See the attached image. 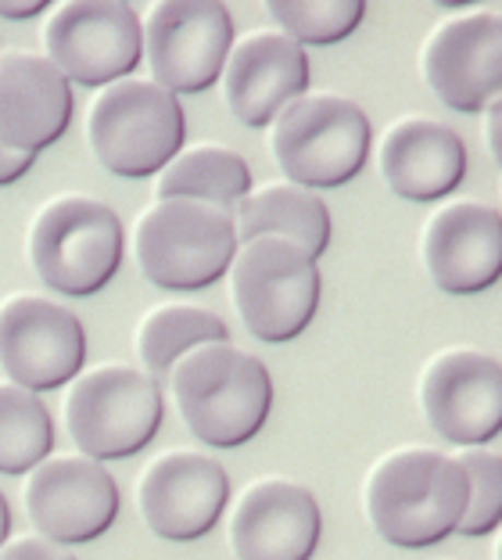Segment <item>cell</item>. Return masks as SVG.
I'll use <instances>...</instances> for the list:
<instances>
[{"label":"cell","mask_w":502,"mask_h":560,"mask_svg":"<svg viewBox=\"0 0 502 560\" xmlns=\"http://www.w3.org/2000/svg\"><path fill=\"white\" fill-rule=\"evenodd\" d=\"M363 506L384 542L398 550H423L456 532L467 506V475L456 456L402 445L370 467Z\"/></svg>","instance_id":"6da1fadb"},{"label":"cell","mask_w":502,"mask_h":560,"mask_svg":"<svg viewBox=\"0 0 502 560\" xmlns=\"http://www.w3.org/2000/svg\"><path fill=\"white\" fill-rule=\"evenodd\" d=\"M165 381L187 431L215 450H234L259 435L273 406V381L262 360L230 341H205L179 355Z\"/></svg>","instance_id":"7a4b0ae2"},{"label":"cell","mask_w":502,"mask_h":560,"mask_svg":"<svg viewBox=\"0 0 502 560\" xmlns=\"http://www.w3.org/2000/svg\"><path fill=\"white\" fill-rule=\"evenodd\" d=\"M30 262L50 291L97 295L122 262V223L90 195H58L30 223Z\"/></svg>","instance_id":"3957f363"},{"label":"cell","mask_w":502,"mask_h":560,"mask_svg":"<svg viewBox=\"0 0 502 560\" xmlns=\"http://www.w3.org/2000/svg\"><path fill=\"white\" fill-rule=\"evenodd\" d=\"M237 252L230 209L190 198H159L137 220L133 256L162 291H201L226 273Z\"/></svg>","instance_id":"277c9868"},{"label":"cell","mask_w":502,"mask_h":560,"mask_svg":"<svg viewBox=\"0 0 502 560\" xmlns=\"http://www.w3.org/2000/svg\"><path fill=\"white\" fill-rule=\"evenodd\" d=\"M269 151L288 184L341 187L370 159V119L349 97L302 94L269 122Z\"/></svg>","instance_id":"5b68a950"},{"label":"cell","mask_w":502,"mask_h":560,"mask_svg":"<svg viewBox=\"0 0 502 560\" xmlns=\"http://www.w3.org/2000/svg\"><path fill=\"white\" fill-rule=\"evenodd\" d=\"M86 140L94 159L126 180L162 173L184 148V108L159 83L126 80L108 83L86 112Z\"/></svg>","instance_id":"8992f818"},{"label":"cell","mask_w":502,"mask_h":560,"mask_svg":"<svg viewBox=\"0 0 502 560\" xmlns=\"http://www.w3.org/2000/svg\"><path fill=\"white\" fill-rule=\"evenodd\" d=\"M66 424L90 460L133 456L162 424V385L130 363L80 371L66 392Z\"/></svg>","instance_id":"52a82bcc"},{"label":"cell","mask_w":502,"mask_h":560,"mask_svg":"<svg viewBox=\"0 0 502 560\" xmlns=\"http://www.w3.org/2000/svg\"><path fill=\"white\" fill-rule=\"evenodd\" d=\"M226 273L241 324L259 341H291L313 324L319 270L316 259H308L299 245L280 237L244 241Z\"/></svg>","instance_id":"ba28073f"},{"label":"cell","mask_w":502,"mask_h":560,"mask_svg":"<svg viewBox=\"0 0 502 560\" xmlns=\"http://www.w3.org/2000/svg\"><path fill=\"white\" fill-rule=\"evenodd\" d=\"M44 58L69 83L108 86L137 69L144 33L126 0H69L44 22Z\"/></svg>","instance_id":"9c48e42d"},{"label":"cell","mask_w":502,"mask_h":560,"mask_svg":"<svg viewBox=\"0 0 502 560\" xmlns=\"http://www.w3.org/2000/svg\"><path fill=\"white\" fill-rule=\"evenodd\" d=\"M151 83L176 94H201L219 80L234 47V19L215 0H162L140 22Z\"/></svg>","instance_id":"30bf717a"},{"label":"cell","mask_w":502,"mask_h":560,"mask_svg":"<svg viewBox=\"0 0 502 560\" xmlns=\"http://www.w3.org/2000/svg\"><path fill=\"white\" fill-rule=\"evenodd\" d=\"M86 330L80 316L44 295L0 302V371L25 392L61 388L83 371Z\"/></svg>","instance_id":"8fae6325"},{"label":"cell","mask_w":502,"mask_h":560,"mask_svg":"<svg viewBox=\"0 0 502 560\" xmlns=\"http://www.w3.org/2000/svg\"><path fill=\"white\" fill-rule=\"evenodd\" d=\"M420 410L437 439L474 450L502 424V363L481 349H445L420 374Z\"/></svg>","instance_id":"7c38bea8"},{"label":"cell","mask_w":502,"mask_h":560,"mask_svg":"<svg viewBox=\"0 0 502 560\" xmlns=\"http://www.w3.org/2000/svg\"><path fill=\"white\" fill-rule=\"evenodd\" d=\"M25 514L50 542H90L115 525L119 486L105 464L83 453L47 456L25 478Z\"/></svg>","instance_id":"4fadbf2b"},{"label":"cell","mask_w":502,"mask_h":560,"mask_svg":"<svg viewBox=\"0 0 502 560\" xmlns=\"http://www.w3.org/2000/svg\"><path fill=\"white\" fill-rule=\"evenodd\" d=\"M230 503V478L219 460L195 450H170L144 467L137 506L154 536L170 542L201 539L219 525Z\"/></svg>","instance_id":"5bb4252c"},{"label":"cell","mask_w":502,"mask_h":560,"mask_svg":"<svg viewBox=\"0 0 502 560\" xmlns=\"http://www.w3.org/2000/svg\"><path fill=\"white\" fill-rule=\"evenodd\" d=\"M423 80L453 112H481L502 86V19L499 11H474L442 22L423 44Z\"/></svg>","instance_id":"9a60e30c"},{"label":"cell","mask_w":502,"mask_h":560,"mask_svg":"<svg viewBox=\"0 0 502 560\" xmlns=\"http://www.w3.org/2000/svg\"><path fill=\"white\" fill-rule=\"evenodd\" d=\"M319 528V503L305 486L259 478L234 503L230 550L237 560H308L316 553Z\"/></svg>","instance_id":"2e32d148"},{"label":"cell","mask_w":502,"mask_h":560,"mask_svg":"<svg viewBox=\"0 0 502 560\" xmlns=\"http://www.w3.org/2000/svg\"><path fill=\"white\" fill-rule=\"evenodd\" d=\"M226 108L244 126H269L308 91V55L280 30H255L223 61Z\"/></svg>","instance_id":"e0dca14e"},{"label":"cell","mask_w":502,"mask_h":560,"mask_svg":"<svg viewBox=\"0 0 502 560\" xmlns=\"http://www.w3.org/2000/svg\"><path fill=\"white\" fill-rule=\"evenodd\" d=\"M420 248L437 288L448 295H478L502 273V215L474 198L453 201L428 220Z\"/></svg>","instance_id":"ac0fdd59"},{"label":"cell","mask_w":502,"mask_h":560,"mask_svg":"<svg viewBox=\"0 0 502 560\" xmlns=\"http://www.w3.org/2000/svg\"><path fill=\"white\" fill-rule=\"evenodd\" d=\"M72 122V83L44 55H0V144L11 151H44Z\"/></svg>","instance_id":"d6986e66"},{"label":"cell","mask_w":502,"mask_h":560,"mask_svg":"<svg viewBox=\"0 0 502 560\" xmlns=\"http://www.w3.org/2000/svg\"><path fill=\"white\" fill-rule=\"evenodd\" d=\"M381 176L398 198L437 201L463 184L467 173V148L453 126L409 116L388 126L377 148Z\"/></svg>","instance_id":"ffe728a7"},{"label":"cell","mask_w":502,"mask_h":560,"mask_svg":"<svg viewBox=\"0 0 502 560\" xmlns=\"http://www.w3.org/2000/svg\"><path fill=\"white\" fill-rule=\"evenodd\" d=\"M234 231L237 245L255 237H280L299 245L308 259H319L330 245V212L316 190L294 187V184H266L252 187L234 209Z\"/></svg>","instance_id":"44dd1931"},{"label":"cell","mask_w":502,"mask_h":560,"mask_svg":"<svg viewBox=\"0 0 502 560\" xmlns=\"http://www.w3.org/2000/svg\"><path fill=\"white\" fill-rule=\"evenodd\" d=\"M252 190V170L237 151L219 144H198L162 165L154 195L159 198H190L205 206L234 209L237 201Z\"/></svg>","instance_id":"7402d4cb"},{"label":"cell","mask_w":502,"mask_h":560,"mask_svg":"<svg viewBox=\"0 0 502 560\" xmlns=\"http://www.w3.org/2000/svg\"><path fill=\"white\" fill-rule=\"evenodd\" d=\"M205 341H230V327L223 324L219 313L205 310V305H187V302L154 305L137 327L140 371L162 385L179 355L205 346Z\"/></svg>","instance_id":"603a6c76"},{"label":"cell","mask_w":502,"mask_h":560,"mask_svg":"<svg viewBox=\"0 0 502 560\" xmlns=\"http://www.w3.org/2000/svg\"><path fill=\"white\" fill-rule=\"evenodd\" d=\"M55 450V420L36 392L0 381V475H22Z\"/></svg>","instance_id":"cb8c5ba5"},{"label":"cell","mask_w":502,"mask_h":560,"mask_svg":"<svg viewBox=\"0 0 502 560\" xmlns=\"http://www.w3.org/2000/svg\"><path fill=\"white\" fill-rule=\"evenodd\" d=\"M269 15L294 44H338L363 22V0H269Z\"/></svg>","instance_id":"d4e9b609"},{"label":"cell","mask_w":502,"mask_h":560,"mask_svg":"<svg viewBox=\"0 0 502 560\" xmlns=\"http://www.w3.org/2000/svg\"><path fill=\"white\" fill-rule=\"evenodd\" d=\"M459 467L467 475V506L459 514V536H488L502 517V460L492 450H463Z\"/></svg>","instance_id":"484cf974"},{"label":"cell","mask_w":502,"mask_h":560,"mask_svg":"<svg viewBox=\"0 0 502 560\" xmlns=\"http://www.w3.org/2000/svg\"><path fill=\"white\" fill-rule=\"evenodd\" d=\"M0 560H75V557L44 536H22V539H11L8 546H0Z\"/></svg>","instance_id":"4316f807"},{"label":"cell","mask_w":502,"mask_h":560,"mask_svg":"<svg viewBox=\"0 0 502 560\" xmlns=\"http://www.w3.org/2000/svg\"><path fill=\"white\" fill-rule=\"evenodd\" d=\"M33 159H36V155H30V151H11V148L0 144V187L15 184L19 176L30 173Z\"/></svg>","instance_id":"83f0119b"},{"label":"cell","mask_w":502,"mask_h":560,"mask_svg":"<svg viewBox=\"0 0 502 560\" xmlns=\"http://www.w3.org/2000/svg\"><path fill=\"white\" fill-rule=\"evenodd\" d=\"M44 8H50L47 0H0V15L4 19H33V15H40Z\"/></svg>","instance_id":"f1b7e54d"},{"label":"cell","mask_w":502,"mask_h":560,"mask_svg":"<svg viewBox=\"0 0 502 560\" xmlns=\"http://www.w3.org/2000/svg\"><path fill=\"white\" fill-rule=\"evenodd\" d=\"M499 130H502V105H499V97H495L492 105H488V151H492V159H495V162L502 159Z\"/></svg>","instance_id":"f546056e"},{"label":"cell","mask_w":502,"mask_h":560,"mask_svg":"<svg viewBox=\"0 0 502 560\" xmlns=\"http://www.w3.org/2000/svg\"><path fill=\"white\" fill-rule=\"evenodd\" d=\"M8 532H11V506L4 500V492H0V546H4Z\"/></svg>","instance_id":"4dcf8cb0"}]
</instances>
